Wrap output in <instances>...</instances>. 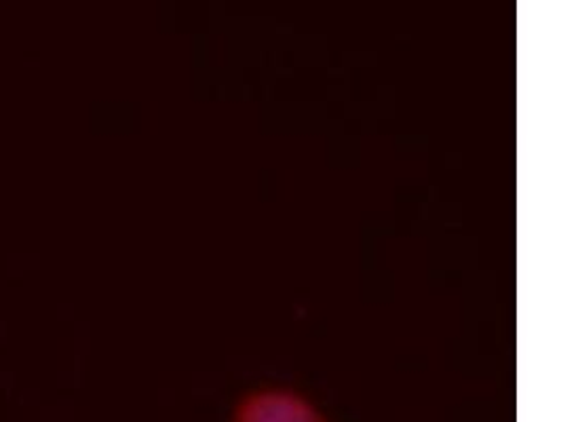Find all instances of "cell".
Segmentation results:
<instances>
[{"mask_svg":"<svg viewBox=\"0 0 563 422\" xmlns=\"http://www.w3.org/2000/svg\"><path fill=\"white\" fill-rule=\"evenodd\" d=\"M229 422H335L307 393L285 385H262L234 401Z\"/></svg>","mask_w":563,"mask_h":422,"instance_id":"cell-1","label":"cell"}]
</instances>
